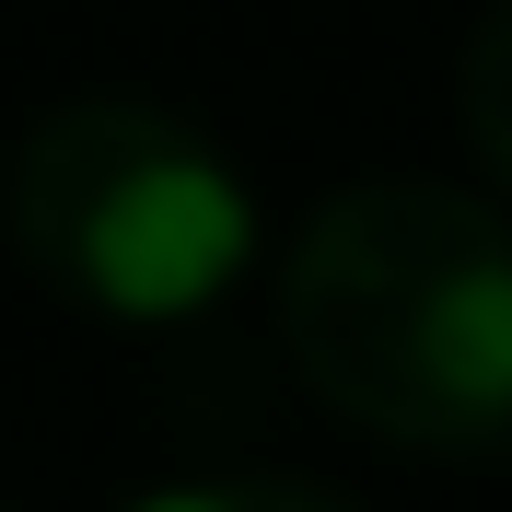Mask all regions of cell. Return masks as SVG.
I'll use <instances>...</instances> for the list:
<instances>
[{
    "label": "cell",
    "mask_w": 512,
    "mask_h": 512,
    "mask_svg": "<svg viewBox=\"0 0 512 512\" xmlns=\"http://www.w3.org/2000/svg\"><path fill=\"white\" fill-rule=\"evenodd\" d=\"M280 338L408 454H512V210L431 175L338 187L280 268Z\"/></svg>",
    "instance_id": "obj_1"
},
{
    "label": "cell",
    "mask_w": 512,
    "mask_h": 512,
    "mask_svg": "<svg viewBox=\"0 0 512 512\" xmlns=\"http://www.w3.org/2000/svg\"><path fill=\"white\" fill-rule=\"evenodd\" d=\"M12 245L117 326H175L222 303L256 256V198L175 105L82 94L12 152Z\"/></svg>",
    "instance_id": "obj_2"
},
{
    "label": "cell",
    "mask_w": 512,
    "mask_h": 512,
    "mask_svg": "<svg viewBox=\"0 0 512 512\" xmlns=\"http://www.w3.org/2000/svg\"><path fill=\"white\" fill-rule=\"evenodd\" d=\"M454 94H466V140H478L489 187L512 198V0H489L478 35H466V70H454Z\"/></svg>",
    "instance_id": "obj_3"
},
{
    "label": "cell",
    "mask_w": 512,
    "mask_h": 512,
    "mask_svg": "<svg viewBox=\"0 0 512 512\" xmlns=\"http://www.w3.org/2000/svg\"><path fill=\"white\" fill-rule=\"evenodd\" d=\"M128 512H361V501L326 478H198V489H152Z\"/></svg>",
    "instance_id": "obj_4"
}]
</instances>
